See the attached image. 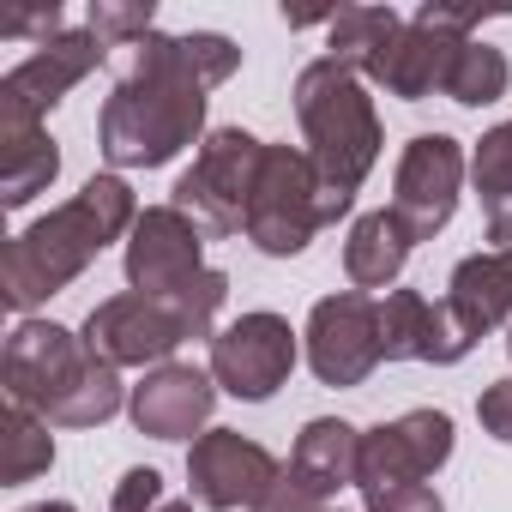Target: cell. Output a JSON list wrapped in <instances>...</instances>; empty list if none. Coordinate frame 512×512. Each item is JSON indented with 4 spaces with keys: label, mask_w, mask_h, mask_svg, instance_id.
Returning a JSON list of instances; mask_svg holds the SVG:
<instances>
[{
    "label": "cell",
    "mask_w": 512,
    "mask_h": 512,
    "mask_svg": "<svg viewBox=\"0 0 512 512\" xmlns=\"http://www.w3.org/2000/svg\"><path fill=\"white\" fill-rule=\"evenodd\" d=\"M235 67H241V49L217 31L145 37L97 115L103 157L115 169H163L169 157H181L205 133V103Z\"/></svg>",
    "instance_id": "1"
},
{
    "label": "cell",
    "mask_w": 512,
    "mask_h": 512,
    "mask_svg": "<svg viewBox=\"0 0 512 512\" xmlns=\"http://www.w3.org/2000/svg\"><path fill=\"white\" fill-rule=\"evenodd\" d=\"M139 223V199L121 175H91L67 205H55L49 217L25 223L7 241V260H0V296L13 314L43 308L49 296H61L97 253L121 235H133Z\"/></svg>",
    "instance_id": "2"
},
{
    "label": "cell",
    "mask_w": 512,
    "mask_h": 512,
    "mask_svg": "<svg viewBox=\"0 0 512 512\" xmlns=\"http://www.w3.org/2000/svg\"><path fill=\"white\" fill-rule=\"evenodd\" d=\"M7 404L37 410L49 428H97L121 410V368H109L85 332H67L55 320H19L0 356Z\"/></svg>",
    "instance_id": "3"
},
{
    "label": "cell",
    "mask_w": 512,
    "mask_h": 512,
    "mask_svg": "<svg viewBox=\"0 0 512 512\" xmlns=\"http://www.w3.org/2000/svg\"><path fill=\"white\" fill-rule=\"evenodd\" d=\"M296 121L308 139V157L326 181V193L338 199V211L356 205V187L368 181V169L380 163V115L368 97V79L338 67L332 55L308 61L296 73Z\"/></svg>",
    "instance_id": "4"
},
{
    "label": "cell",
    "mask_w": 512,
    "mask_h": 512,
    "mask_svg": "<svg viewBox=\"0 0 512 512\" xmlns=\"http://www.w3.org/2000/svg\"><path fill=\"white\" fill-rule=\"evenodd\" d=\"M229 296V278L217 272L199 296L187 302H157V296H109L85 314V344L109 362V368H163L187 338H217L211 320Z\"/></svg>",
    "instance_id": "5"
},
{
    "label": "cell",
    "mask_w": 512,
    "mask_h": 512,
    "mask_svg": "<svg viewBox=\"0 0 512 512\" xmlns=\"http://www.w3.org/2000/svg\"><path fill=\"white\" fill-rule=\"evenodd\" d=\"M338 199L326 193L320 169L308 151H290V145H266L260 157V181H253V205H247V241L272 253V260H290L302 253L326 223H338Z\"/></svg>",
    "instance_id": "6"
},
{
    "label": "cell",
    "mask_w": 512,
    "mask_h": 512,
    "mask_svg": "<svg viewBox=\"0 0 512 512\" xmlns=\"http://www.w3.org/2000/svg\"><path fill=\"white\" fill-rule=\"evenodd\" d=\"M260 157H266V139H253L241 127H217L193 169L175 181V211H187L205 235H235L247 229V205H253V181H260Z\"/></svg>",
    "instance_id": "7"
},
{
    "label": "cell",
    "mask_w": 512,
    "mask_h": 512,
    "mask_svg": "<svg viewBox=\"0 0 512 512\" xmlns=\"http://www.w3.org/2000/svg\"><path fill=\"white\" fill-rule=\"evenodd\" d=\"M476 25H482L476 7H446V0H428V7H416V19H404V31H398L392 49L368 67V79L386 85V97L422 103V97L446 91L452 61H458V49L470 43Z\"/></svg>",
    "instance_id": "8"
},
{
    "label": "cell",
    "mask_w": 512,
    "mask_h": 512,
    "mask_svg": "<svg viewBox=\"0 0 512 512\" xmlns=\"http://www.w3.org/2000/svg\"><path fill=\"white\" fill-rule=\"evenodd\" d=\"M217 278L205 266V229L175 205H145L127 235V290L157 302H187Z\"/></svg>",
    "instance_id": "9"
},
{
    "label": "cell",
    "mask_w": 512,
    "mask_h": 512,
    "mask_svg": "<svg viewBox=\"0 0 512 512\" xmlns=\"http://www.w3.org/2000/svg\"><path fill=\"white\" fill-rule=\"evenodd\" d=\"M103 61H109V43L97 31H61V37L37 43V55H25L0 79V127H43V115L73 85H85Z\"/></svg>",
    "instance_id": "10"
},
{
    "label": "cell",
    "mask_w": 512,
    "mask_h": 512,
    "mask_svg": "<svg viewBox=\"0 0 512 512\" xmlns=\"http://www.w3.org/2000/svg\"><path fill=\"white\" fill-rule=\"evenodd\" d=\"M278 482H284V464L235 428H205L187 452V488L211 512H235V506L260 512L278 494Z\"/></svg>",
    "instance_id": "11"
},
{
    "label": "cell",
    "mask_w": 512,
    "mask_h": 512,
    "mask_svg": "<svg viewBox=\"0 0 512 512\" xmlns=\"http://www.w3.org/2000/svg\"><path fill=\"white\" fill-rule=\"evenodd\" d=\"M302 338H308V368L320 374V386H362V380L386 362V344H380V302H374L368 290L320 296Z\"/></svg>",
    "instance_id": "12"
},
{
    "label": "cell",
    "mask_w": 512,
    "mask_h": 512,
    "mask_svg": "<svg viewBox=\"0 0 512 512\" xmlns=\"http://www.w3.org/2000/svg\"><path fill=\"white\" fill-rule=\"evenodd\" d=\"M446 458H452V416L446 410H404L398 422H380L362 434L356 488L362 494L410 488V482H428Z\"/></svg>",
    "instance_id": "13"
},
{
    "label": "cell",
    "mask_w": 512,
    "mask_h": 512,
    "mask_svg": "<svg viewBox=\"0 0 512 512\" xmlns=\"http://www.w3.org/2000/svg\"><path fill=\"white\" fill-rule=\"evenodd\" d=\"M296 368V332L284 314H241L211 338V380L241 398V404H266Z\"/></svg>",
    "instance_id": "14"
},
{
    "label": "cell",
    "mask_w": 512,
    "mask_h": 512,
    "mask_svg": "<svg viewBox=\"0 0 512 512\" xmlns=\"http://www.w3.org/2000/svg\"><path fill=\"white\" fill-rule=\"evenodd\" d=\"M458 187H464V145L452 133H416L404 145L398 181H392V211L410 229V241H428L452 223Z\"/></svg>",
    "instance_id": "15"
},
{
    "label": "cell",
    "mask_w": 512,
    "mask_h": 512,
    "mask_svg": "<svg viewBox=\"0 0 512 512\" xmlns=\"http://www.w3.org/2000/svg\"><path fill=\"white\" fill-rule=\"evenodd\" d=\"M356 452H362V428L338 416H314L284 464L278 494L260 512H302V506H326L338 488H356Z\"/></svg>",
    "instance_id": "16"
},
{
    "label": "cell",
    "mask_w": 512,
    "mask_h": 512,
    "mask_svg": "<svg viewBox=\"0 0 512 512\" xmlns=\"http://www.w3.org/2000/svg\"><path fill=\"white\" fill-rule=\"evenodd\" d=\"M211 404H217V380L193 362H163L151 368L133 398H127V416L139 434L151 440H193L205 422H211Z\"/></svg>",
    "instance_id": "17"
},
{
    "label": "cell",
    "mask_w": 512,
    "mask_h": 512,
    "mask_svg": "<svg viewBox=\"0 0 512 512\" xmlns=\"http://www.w3.org/2000/svg\"><path fill=\"white\" fill-rule=\"evenodd\" d=\"M380 344H386V362H434V368H452L476 350L452 326L446 302H428L416 290H392L380 302Z\"/></svg>",
    "instance_id": "18"
},
{
    "label": "cell",
    "mask_w": 512,
    "mask_h": 512,
    "mask_svg": "<svg viewBox=\"0 0 512 512\" xmlns=\"http://www.w3.org/2000/svg\"><path fill=\"white\" fill-rule=\"evenodd\" d=\"M446 314L470 344H482L494 326H512V247H488L452 266Z\"/></svg>",
    "instance_id": "19"
},
{
    "label": "cell",
    "mask_w": 512,
    "mask_h": 512,
    "mask_svg": "<svg viewBox=\"0 0 512 512\" xmlns=\"http://www.w3.org/2000/svg\"><path fill=\"white\" fill-rule=\"evenodd\" d=\"M410 247L416 241L398 223V211H368V217H356V229L344 241V272H350L356 290H386V284H398Z\"/></svg>",
    "instance_id": "20"
},
{
    "label": "cell",
    "mask_w": 512,
    "mask_h": 512,
    "mask_svg": "<svg viewBox=\"0 0 512 512\" xmlns=\"http://www.w3.org/2000/svg\"><path fill=\"white\" fill-rule=\"evenodd\" d=\"M61 175V145L49 127H0V205L19 211Z\"/></svg>",
    "instance_id": "21"
},
{
    "label": "cell",
    "mask_w": 512,
    "mask_h": 512,
    "mask_svg": "<svg viewBox=\"0 0 512 512\" xmlns=\"http://www.w3.org/2000/svg\"><path fill=\"white\" fill-rule=\"evenodd\" d=\"M470 175H476V199H482V217H488V241L512 247V121H500L494 133L476 139Z\"/></svg>",
    "instance_id": "22"
},
{
    "label": "cell",
    "mask_w": 512,
    "mask_h": 512,
    "mask_svg": "<svg viewBox=\"0 0 512 512\" xmlns=\"http://www.w3.org/2000/svg\"><path fill=\"white\" fill-rule=\"evenodd\" d=\"M398 31H404V19L392 7H338L332 25H326V43H332V61L338 67H350V73L368 79V67L392 49Z\"/></svg>",
    "instance_id": "23"
},
{
    "label": "cell",
    "mask_w": 512,
    "mask_h": 512,
    "mask_svg": "<svg viewBox=\"0 0 512 512\" xmlns=\"http://www.w3.org/2000/svg\"><path fill=\"white\" fill-rule=\"evenodd\" d=\"M0 476H7V488H19V482H37L49 464H55V434H49V422L37 416V410H25V404H7L0 410Z\"/></svg>",
    "instance_id": "24"
},
{
    "label": "cell",
    "mask_w": 512,
    "mask_h": 512,
    "mask_svg": "<svg viewBox=\"0 0 512 512\" xmlns=\"http://www.w3.org/2000/svg\"><path fill=\"white\" fill-rule=\"evenodd\" d=\"M506 85H512V67H506V55L494 49V43H464L458 49V61H452V79H446V97L452 103H464V109H488V103H500L506 97Z\"/></svg>",
    "instance_id": "25"
},
{
    "label": "cell",
    "mask_w": 512,
    "mask_h": 512,
    "mask_svg": "<svg viewBox=\"0 0 512 512\" xmlns=\"http://www.w3.org/2000/svg\"><path fill=\"white\" fill-rule=\"evenodd\" d=\"M85 31H97L109 49H121V43L139 49L145 37H157V7H151V0H97Z\"/></svg>",
    "instance_id": "26"
},
{
    "label": "cell",
    "mask_w": 512,
    "mask_h": 512,
    "mask_svg": "<svg viewBox=\"0 0 512 512\" xmlns=\"http://www.w3.org/2000/svg\"><path fill=\"white\" fill-rule=\"evenodd\" d=\"M157 506H163V476H157L151 464H139V470H127V476L115 482L109 512H157Z\"/></svg>",
    "instance_id": "27"
},
{
    "label": "cell",
    "mask_w": 512,
    "mask_h": 512,
    "mask_svg": "<svg viewBox=\"0 0 512 512\" xmlns=\"http://www.w3.org/2000/svg\"><path fill=\"white\" fill-rule=\"evenodd\" d=\"M476 416H482V428H488L500 446H512V380H494V386H482V398H476Z\"/></svg>",
    "instance_id": "28"
},
{
    "label": "cell",
    "mask_w": 512,
    "mask_h": 512,
    "mask_svg": "<svg viewBox=\"0 0 512 512\" xmlns=\"http://www.w3.org/2000/svg\"><path fill=\"white\" fill-rule=\"evenodd\" d=\"M368 512H446L440 494L428 482H410V488H386V494H368Z\"/></svg>",
    "instance_id": "29"
},
{
    "label": "cell",
    "mask_w": 512,
    "mask_h": 512,
    "mask_svg": "<svg viewBox=\"0 0 512 512\" xmlns=\"http://www.w3.org/2000/svg\"><path fill=\"white\" fill-rule=\"evenodd\" d=\"M67 25H61V7H55V0H49V7L43 13H7V19H0V37H61Z\"/></svg>",
    "instance_id": "30"
},
{
    "label": "cell",
    "mask_w": 512,
    "mask_h": 512,
    "mask_svg": "<svg viewBox=\"0 0 512 512\" xmlns=\"http://www.w3.org/2000/svg\"><path fill=\"white\" fill-rule=\"evenodd\" d=\"M25 512H79L73 500H37V506H25Z\"/></svg>",
    "instance_id": "31"
},
{
    "label": "cell",
    "mask_w": 512,
    "mask_h": 512,
    "mask_svg": "<svg viewBox=\"0 0 512 512\" xmlns=\"http://www.w3.org/2000/svg\"><path fill=\"white\" fill-rule=\"evenodd\" d=\"M157 512H193V500H163Z\"/></svg>",
    "instance_id": "32"
},
{
    "label": "cell",
    "mask_w": 512,
    "mask_h": 512,
    "mask_svg": "<svg viewBox=\"0 0 512 512\" xmlns=\"http://www.w3.org/2000/svg\"><path fill=\"white\" fill-rule=\"evenodd\" d=\"M302 512H332V506H302Z\"/></svg>",
    "instance_id": "33"
},
{
    "label": "cell",
    "mask_w": 512,
    "mask_h": 512,
    "mask_svg": "<svg viewBox=\"0 0 512 512\" xmlns=\"http://www.w3.org/2000/svg\"><path fill=\"white\" fill-rule=\"evenodd\" d=\"M506 350H512V326H506Z\"/></svg>",
    "instance_id": "34"
}]
</instances>
